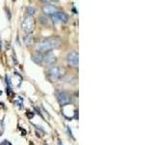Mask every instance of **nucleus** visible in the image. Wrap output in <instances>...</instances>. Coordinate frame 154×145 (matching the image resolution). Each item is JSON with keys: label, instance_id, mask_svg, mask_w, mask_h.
I'll use <instances>...</instances> for the list:
<instances>
[{"label": "nucleus", "instance_id": "f257e3e1", "mask_svg": "<svg viewBox=\"0 0 154 145\" xmlns=\"http://www.w3.org/2000/svg\"><path fill=\"white\" fill-rule=\"evenodd\" d=\"M62 45V41L59 38H48L40 44L38 50L42 53H48L51 50L58 49Z\"/></svg>", "mask_w": 154, "mask_h": 145}, {"label": "nucleus", "instance_id": "f03ea898", "mask_svg": "<svg viewBox=\"0 0 154 145\" xmlns=\"http://www.w3.org/2000/svg\"><path fill=\"white\" fill-rule=\"evenodd\" d=\"M64 72H65L64 69H62L61 67H58V66H53L47 71V78H48L50 81L56 82L63 78Z\"/></svg>", "mask_w": 154, "mask_h": 145}, {"label": "nucleus", "instance_id": "7ed1b4c3", "mask_svg": "<svg viewBox=\"0 0 154 145\" xmlns=\"http://www.w3.org/2000/svg\"><path fill=\"white\" fill-rule=\"evenodd\" d=\"M35 28V20L33 17L27 16L22 21V30L25 32V33L30 34L33 32Z\"/></svg>", "mask_w": 154, "mask_h": 145}, {"label": "nucleus", "instance_id": "20e7f679", "mask_svg": "<svg viewBox=\"0 0 154 145\" xmlns=\"http://www.w3.org/2000/svg\"><path fill=\"white\" fill-rule=\"evenodd\" d=\"M68 62L73 67H78L79 65V54L76 51H71L67 55Z\"/></svg>", "mask_w": 154, "mask_h": 145}, {"label": "nucleus", "instance_id": "39448f33", "mask_svg": "<svg viewBox=\"0 0 154 145\" xmlns=\"http://www.w3.org/2000/svg\"><path fill=\"white\" fill-rule=\"evenodd\" d=\"M58 101H59V103L62 107H65L68 106V104H71V96L68 95L67 92H60L58 93Z\"/></svg>", "mask_w": 154, "mask_h": 145}, {"label": "nucleus", "instance_id": "423d86ee", "mask_svg": "<svg viewBox=\"0 0 154 145\" xmlns=\"http://www.w3.org/2000/svg\"><path fill=\"white\" fill-rule=\"evenodd\" d=\"M52 19L54 21H59V22L65 23L68 20V16L65 12H57L52 16Z\"/></svg>", "mask_w": 154, "mask_h": 145}, {"label": "nucleus", "instance_id": "0eeeda50", "mask_svg": "<svg viewBox=\"0 0 154 145\" xmlns=\"http://www.w3.org/2000/svg\"><path fill=\"white\" fill-rule=\"evenodd\" d=\"M56 61H57V57L51 52H48L46 55L43 56V64L45 65H53Z\"/></svg>", "mask_w": 154, "mask_h": 145}, {"label": "nucleus", "instance_id": "6e6552de", "mask_svg": "<svg viewBox=\"0 0 154 145\" xmlns=\"http://www.w3.org/2000/svg\"><path fill=\"white\" fill-rule=\"evenodd\" d=\"M42 12L45 14H47V16H53V14L58 12V10L53 5H45L42 7Z\"/></svg>", "mask_w": 154, "mask_h": 145}, {"label": "nucleus", "instance_id": "1a4fd4ad", "mask_svg": "<svg viewBox=\"0 0 154 145\" xmlns=\"http://www.w3.org/2000/svg\"><path fill=\"white\" fill-rule=\"evenodd\" d=\"M31 58L36 64L43 65V55H42L41 53H36V54H34V55H32Z\"/></svg>", "mask_w": 154, "mask_h": 145}, {"label": "nucleus", "instance_id": "9d476101", "mask_svg": "<svg viewBox=\"0 0 154 145\" xmlns=\"http://www.w3.org/2000/svg\"><path fill=\"white\" fill-rule=\"evenodd\" d=\"M34 41H35V39H34V37H33V35H31V34H28L27 36H25L24 37V43L26 46L33 45V44H34Z\"/></svg>", "mask_w": 154, "mask_h": 145}, {"label": "nucleus", "instance_id": "9b49d317", "mask_svg": "<svg viewBox=\"0 0 154 145\" xmlns=\"http://www.w3.org/2000/svg\"><path fill=\"white\" fill-rule=\"evenodd\" d=\"M36 13V9L34 8V7H28L27 8V14H28V16H30V17H33L35 14Z\"/></svg>", "mask_w": 154, "mask_h": 145}, {"label": "nucleus", "instance_id": "f8f14e48", "mask_svg": "<svg viewBox=\"0 0 154 145\" xmlns=\"http://www.w3.org/2000/svg\"><path fill=\"white\" fill-rule=\"evenodd\" d=\"M40 21H41V23H42L43 25H45L47 23V19L45 17H40Z\"/></svg>", "mask_w": 154, "mask_h": 145}, {"label": "nucleus", "instance_id": "ddd939ff", "mask_svg": "<svg viewBox=\"0 0 154 145\" xmlns=\"http://www.w3.org/2000/svg\"><path fill=\"white\" fill-rule=\"evenodd\" d=\"M59 145H63V144H62V142H61V141H59Z\"/></svg>", "mask_w": 154, "mask_h": 145}, {"label": "nucleus", "instance_id": "4468645a", "mask_svg": "<svg viewBox=\"0 0 154 145\" xmlns=\"http://www.w3.org/2000/svg\"><path fill=\"white\" fill-rule=\"evenodd\" d=\"M1 94H2V91H0V95H1Z\"/></svg>", "mask_w": 154, "mask_h": 145}]
</instances>
